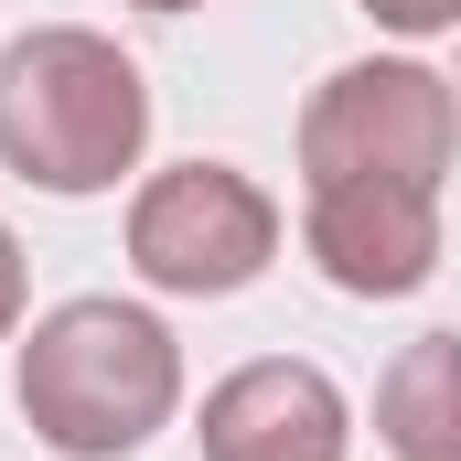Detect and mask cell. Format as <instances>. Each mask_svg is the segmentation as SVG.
Returning <instances> with one entry per match:
<instances>
[{
  "mask_svg": "<svg viewBox=\"0 0 461 461\" xmlns=\"http://www.w3.org/2000/svg\"><path fill=\"white\" fill-rule=\"evenodd\" d=\"M11 397H22L32 440L54 461H129L183 408V344H172L161 312L86 290V301H54L32 322V344L11 365Z\"/></svg>",
  "mask_w": 461,
  "mask_h": 461,
  "instance_id": "cell-1",
  "label": "cell"
},
{
  "mask_svg": "<svg viewBox=\"0 0 461 461\" xmlns=\"http://www.w3.org/2000/svg\"><path fill=\"white\" fill-rule=\"evenodd\" d=\"M150 150V86L86 22H32L0 43V172L32 194H118Z\"/></svg>",
  "mask_w": 461,
  "mask_h": 461,
  "instance_id": "cell-2",
  "label": "cell"
},
{
  "mask_svg": "<svg viewBox=\"0 0 461 461\" xmlns=\"http://www.w3.org/2000/svg\"><path fill=\"white\" fill-rule=\"evenodd\" d=\"M451 150H461V97H451V76L408 65V54L322 76V97L301 108V172L312 183L375 172V183H429L440 194Z\"/></svg>",
  "mask_w": 461,
  "mask_h": 461,
  "instance_id": "cell-3",
  "label": "cell"
},
{
  "mask_svg": "<svg viewBox=\"0 0 461 461\" xmlns=\"http://www.w3.org/2000/svg\"><path fill=\"white\" fill-rule=\"evenodd\" d=\"M279 258V204L236 161H172L129 194V268L172 301H226Z\"/></svg>",
  "mask_w": 461,
  "mask_h": 461,
  "instance_id": "cell-4",
  "label": "cell"
},
{
  "mask_svg": "<svg viewBox=\"0 0 461 461\" xmlns=\"http://www.w3.org/2000/svg\"><path fill=\"white\" fill-rule=\"evenodd\" d=\"M301 247H312V268H322L344 301H408V290H429V268H440V194H429V183H375V172L312 183Z\"/></svg>",
  "mask_w": 461,
  "mask_h": 461,
  "instance_id": "cell-5",
  "label": "cell"
},
{
  "mask_svg": "<svg viewBox=\"0 0 461 461\" xmlns=\"http://www.w3.org/2000/svg\"><path fill=\"white\" fill-rule=\"evenodd\" d=\"M194 440H204V461H344L354 451V408H344V386L322 365L258 354V365H236L226 386L204 397Z\"/></svg>",
  "mask_w": 461,
  "mask_h": 461,
  "instance_id": "cell-6",
  "label": "cell"
},
{
  "mask_svg": "<svg viewBox=\"0 0 461 461\" xmlns=\"http://www.w3.org/2000/svg\"><path fill=\"white\" fill-rule=\"evenodd\" d=\"M375 429L397 461H461V333H419L375 375Z\"/></svg>",
  "mask_w": 461,
  "mask_h": 461,
  "instance_id": "cell-7",
  "label": "cell"
},
{
  "mask_svg": "<svg viewBox=\"0 0 461 461\" xmlns=\"http://www.w3.org/2000/svg\"><path fill=\"white\" fill-rule=\"evenodd\" d=\"M365 22H386V32H408V43H429V32H461V0H354Z\"/></svg>",
  "mask_w": 461,
  "mask_h": 461,
  "instance_id": "cell-8",
  "label": "cell"
},
{
  "mask_svg": "<svg viewBox=\"0 0 461 461\" xmlns=\"http://www.w3.org/2000/svg\"><path fill=\"white\" fill-rule=\"evenodd\" d=\"M22 290H32V279H22V236L0 226V344L22 333Z\"/></svg>",
  "mask_w": 461,
  "mask_h": 461,
  "instance_id": "cell-9",
  "label": "cell"
},
{
  "mask_svg": "<svg viewBox=\"0 0 461 461\" xmlns=\"http://www.w3.org/2000/svg\"><path fill=\"white\" fill-rule=\"evenodd\" d=\"M129 11H194V0H129Z\"/></svg>",
  "mask_w": 461,
  "mask_h": 461,
  "instance_id": "cell-10",
  "label": "cell"
},
{
  "mask_svg": "<svg viewBox=\"0 0 461 461\" xmlns=\"http://www.w3.org/2000/svg\"><path fill=\"white\" fill-rule=\"evenodd\" d=\"M451 97H461V76H451Z\"/></svg>",
  "mask_w": 461,
  "mask_h": 461,
  "instance_id": "cell-11",
  "label": "cell"
}]
</instances>
